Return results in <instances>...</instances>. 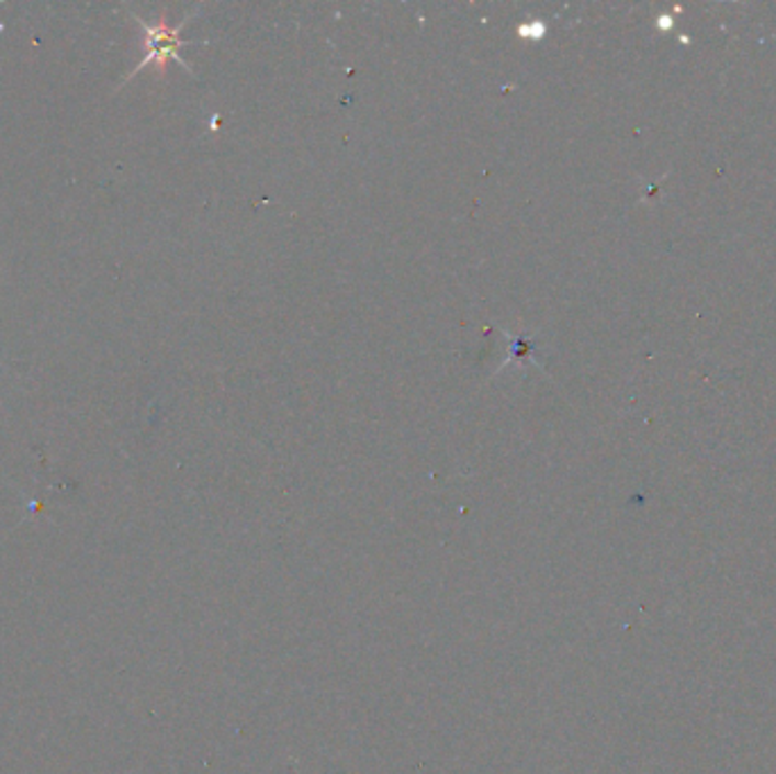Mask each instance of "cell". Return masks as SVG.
Segmentation results:
<instances>
[{
    "label": "cell",
    "mask_w": 776,
    "mask_h": 774,
    "mask_svg": "<svg viewBox=\"0 0 776 774\" xmlns=\"http://www.w3.org/2000/svg\"><path fill=\"white\" fill-rule=\"evenodd\" d=\"M200 12V5H195L182 21H180V25H176V27H171V25H166L164 21L161 23H146L142 16H137V14H134V12H130L132 14V19L134 21H137L139 25H142V30H144V37H146V55H144V59L137 64V66H134V69H132V74H127L125 78H123V82H121V87L125 85V82H130L132 78H137L144 69H146V66H150V64H157L159 66V69H164V66H166V61L168 59H173V61H178L180 66H182V69L184 71H189L193 78H195V74H193V69H191V64L189 61H184L182 59V55H180V48L182 46H193L195 42H189V40H182L180 37V32H182V27L195 16ZM119 87V89H121Z\"/></svg>",
    "instance_id": "6da1fadb"
},
{
    "label": "cell",
    "mask_w": 776,
    "mask_h": 774,
    "mask_svg": "<svg viewBox=\"0 0 776 774\" xmlns=\"http://www.w3.org/2000/svg\"><path fill=\"white\" fill-rule=\"evenodd\" d=\"M499 332L506 336V341H509V357H506L504 363L497 368V373H502V370L509 368V366H538L541 368V361H538L533 355L536 346H533L531 336H516L509 329H499Z\"/></svg>",
    "instance_id": "7a4b0ae2"
}]
</instances>
